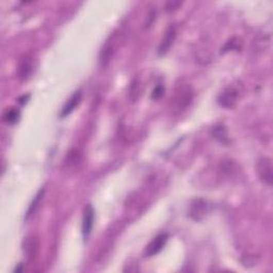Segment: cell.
<instances>
[{"mask_svg": "<svg viewBox=\"0 0 273 273\" xmlns=\"http://www.w3.org/2000/svg\"><path fill=\"white\" fill-rule=\"evenodd\" d=\"M194 96V92L189 84H185L184 87H180L175 92L173 104H172V108L178 114L186 110V108L190 105Z\"/></svg>", "mask_w": 273, "mask_h": 273, "instance_id": "obj_1", "label": "cell"}, {"mask_svg": "<svg viewBox=\"0 0 273 273\" xmlns=\"http://www.w3.org/2000/svg\"><path fill=\"white\" fill-rule=\"evenodd\" d=\"M37 65V59L33 54L23 56L17 65V78L21 81H27L34 73Z\"/></svg>", "mask_w": 273, "mask_h": 273, "instance_id": "obj_2", "label": "cell"}, {"mask_svg": "<svg viewBox=\"0 0 273 273\" xmlns=\"http://www.w3.org/2000/svg\"><path fill=\"white\" fill-rule=\"evenodd\" d=\"M117 43H118V35L113 33L108 38V40L105 42L104 46L102 47L99 53V64L100 66H107L113 57L114 52L117 50Z\"/></svg>", "mask_w": 273, "mask_h": 273, "instance_id": "obj_3", "label": "cell"}, {"mask_svg": "<svg viewBox=\"0 0 273 273\" xmlns=\"http://www.w3.org/2000/svg\"><path fill=\"white\" fill-rule=\"evenodd\" d=\"M257 174L260 176V179L268 187L272 186L273 181V168L272 161L268 157H262L257 162L256 166Z\"/></svg>", "mask_w": 273, "mask_h": 273, "instance_id": "obj_4", "label": "cell"}, {"mask_svg": "<svg viewBox=\"0 0 273 273\" xmlns=\"http://www.w3.org/2000/svg\"><path fill=\"white\" fill-rule=\"evenodd\" d=\"M238 99L239 91L237 90V88L233 87V85H229L218 96V104L225 109H233L237 105Z\"/></svg>", "mask_w": 273, "mask_h": 273, "instance_id": "obj_5", "label": "cell"}, {"mask_svg": "<svg viewBox=\"0 0 273 273\" xmlns=\"http://www.w3.org/2000/svg\"><path fill=\"white\" fill-rule=\"evenodd\" d=\"M176 35H177V28L174 24H172L167 28L163 38L160 41V44L159 46H158V49H157L158 56L162 57L169 52V50L174 44Z\"/></svg>", "mask_w": 273, "mask_h": 273, "instance_id": "obj_6", "label": "cell"}, {"mask_svg": "<svg viewBox=\"0 0 273 273\" xmlns=\"http://www.w3.org/2000/svg\"><path fill=\"white\" fill-rule=\"evenodd\" d=\"M208 211V203L203 198L193 199L189 207V217L194 221H201Z\"/></svg>", "mask_w": 273, "mask_h": 273, "instance_id": "obj_7", "label": "cell"}, {"mask_svg": "<svg viewBox=\"0 0 273 273\" xmlns=\"http://www.w3.org/2000/svg\"><path fill=\"white\" fill-rule=\"evenodd\" d=\"M168 240H169L168 234L162 233V234L157 235L147 246L144 250V255L147 257H152V256L157 255L158 253H160L162 249L166 247Z\"/></svg>", "mask_w": 273, "mask_h": 273, "instance_id": "obj_8", "label": "cell"}, {"mask_svg": "<svg viewBox=\"0 0 273 273\" xmlns=\"http://www.w3.org/2000/svg\"><path fill=\"white\" fill-rule=\"evenodd\" d=\"M23 252L25 256L28 258V260L31 261L37 256L39 248H40V242L37 236L34 235H29L24 238L23 240Z\"/></svg>", "mask_w": 273, "mask_h": 273, "instance_id": "obj_9", "label": "cell"}, {"mask_svg": "<svg viewBox=\"0 0 273 273\" xmlns=\"http://www.w3.org/2000/svg\"><path fill=\"white\" fill-rule=\"evenodd\" d=\"M95 211L91 204H88L84 207L83 211V218H82V235L84 239H88L91 235L93 223H94Z\"/></svg>", "mask_w": 273, "mask_h": 273, "instance_id": "obj_10", "label": "cell"}, {"mask_svg": "<svg viewBox=\"0 0 273 273\" xmlns=\"http://www.w3.org/2000/svg\"><path fill=\"white\" fill-rule=\"evenodd\" d=\"M81 99H82V91L81 90L75 91L73 94H71V96L67 99V102L64 104V106L60 112V117L62 119L68 117L69 114L79 106Z\"/></svg>", "mask_w": 273, "mask_h": 273, "instance_id": "obj_11", "label": "cell"}, {"mask_svg": "<svg viewBox=\"0 0 273 273\" xmlns=\"http://www.w3.org/2000/svg\"><path fill=\"white\" fill-rule=\"evenodd\" d=\"M211 134H212L213 139L217 140L219 143H221V144H223V145H227V144H229V142H231V140H229V137H228L227 129L222 124L215 125L212 128Z\"/></svg>", "mask_w": 273, "mask_h": 273, "instance_id": "obj_12", "label": "cell"}, {"mask_svg": "<svg viewBox=\"0 0 273 273\" xmlns=\"http://www.w3.org/2000/svg\"><path fill=\"white\" fill-rule=\"evenodd\" d=\"M44 194H45V187H42V188L35 194V196L32 199V202L30 203L29 207H28L27 212H26V215H25V220H29L32 217V215L37 212L38 208L40 207L41 201H42L43 196H44Z\"/></svg>", "mask_w": 273, "mask_h": 273, "instance_id": "obj_13", "label": "cell"}, {"mask_svg": "<svg viewBox=\"0 0 273 273\" xmlns=\"http://www.w3.org/2000/svg\"><path fill=\"white\" fill-rule=\"evenodd\" d=\"M21 119V112L17 108H8L3 114V120L8 125H15Z\"/></svg>", "mask_w": 273, "mask_h": 273, "instance_id": "obj_14", "label": "cell"}, {"mask_svg": "<svg viewBox=\"0 0 273 273\" xmlns=\"http://www.w3.org/2000/svg\"><path fill=\"white\" fill-rule=\"evenodd\" d=\"M165 85L163 84H157L156 87L154 88V90L152 91V95H151V98L154 99V100H158V99H160L163 94H165Z\"/></svg>", "mask_w": 273, "mask_h": 273, "instance_id": "obj_15", "label": "cell"}, {"mask_svg": "<svg viewBox=\"0 0 273 273\" xmlns=\"http://www.w3.org/2000/svg\"><path fill=\"white\" fill-rule=\"evenodd\" d=\"M181 3L179 2H171V3H168L167 6H166V11L170 12V11H174L176 9H178L180 7Z\"/></svg>", "mask_w": 273, "mask_h": 273, "instance_id": "obj_16", "label": "cell"}, {"mask_svg": "<svg viewBox=\"0 0 273 273\" xmlns=\"http://www.w3.org/2000/svg\"><path fill=\"white\" fill-rule=\"evenodd\" d=\"M29 98H30V95H29V94H27V95H23L22 97H20V98H19V102H20V104H21V105H25V104H27L28 99H29Z\"/></svg>", "mask_w": 273, "mask_h": 273, "instance_id": "obj_17", "label": "cell"}, {"mask_svg": "<svg viewBox=\"0 0 273 273\" xmlns=\"http://www.w3.org/2000/svg\"><path fill=\"white\" fill-rule=\"evenodd\" d=\"M22 270H23V265L20 264L19 267H16L15 269H14V272H20V271H22Z\"/></svg>", "mask_w": 273, "mask_h": 273, "instance_id": "obj_18", "label": "cell"}]
</instances>
